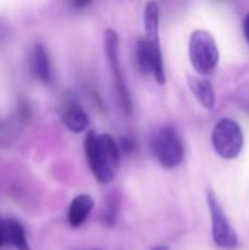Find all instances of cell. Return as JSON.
Wrapping results in <instances>:
<instances>
[{
  "mask_svg": "<svg viewBox=\"0 0 249 250\" xmlns=\"http://www.w3.org/2000/svg\"><path fill=\"white\" fill-rule=\"evenodd\" d=\"M145 42L153 57V75L158 83L166 82V72L163 64V54L158 37V21H160V9L157 3H148L145 6Z\"/></svg>",
  "mask_w": 249,
  "mask_h": 250,
  "instance_id": "obj_4",
  "label": "cell"
},
{
  "mask_svg": "<svg viewBox=\"0 0 249 250\" xmlns=\"http://www.w3.org/2000/svg\"><path fill=\"white\" fill-rule=\"evenodd\" d=\"M62 122L73 133H82L90 126V117L78 103H68L63 107Z\"/></svg>",
  "mask_w": 249,
  "mask_h": 250,
  "instance_id": "obj_9",
  "label": "cell"
},
{
  "mask_svg": "<svg viewBox=\"0 0 249 250\" xmlns=\"http://www.w3.org/2000/svg\"><path fill=\"white\" fill-rule=\"evenodd\" d=\"M211 142L217 155L225 160H233L244 148L242 129L230 119H220L213 129Z\"/></svg>",
  "mask_w": 249,
  "mask_h": 250,
  "instance_id": "obj_3",
  "label": "cell"
},
{
  "mask_svg": "<svg viewBox=\"0 0 249 250\" xmlns=\"http://www.w3.org/2000/svg\"><path fill=\"white\" fill-rule=\"evenodd\" d=\"M207 202H208L210 215H211V231H213L214 243L222 250L236 249L238 246L236 231L233 230L222 205L219 204L216 195L211 190L207 192Z\"/></svg>",
  "mask_w": 249,
  "mask_h": 250,
  "instance_id": "obj_5",
  "label": "cell"
},
{
  "mask_svg": "<svg viewBox=\"0 0 249 250\" xmlns=\"http://www.w3.org/2000/svg\"><path fill=\"white\" fill-rule=\"evenodd\" d=\"M104 50H106V56H107V60L110 63V69H112V73H113V78H114L119 100L122 103V107L129 113L132 110V101H131V95H129L126 83H125L122 69H120L119 37L113 29H106V32H104Z\"/></svg>",
  "mask_w": 249,
  "mask_h": 250,
  "instance_id": "obj_7",
  "label": "cell"
},
{
  "mask_svg": "<svg viewBox=\"0 0 249 250\" xmlns=\"http://www.w3.org/2000/svg\"><path fill=\"white\" fill-rule=\"evenodd\" d=\"M114 220H116V204L113 201H110V198H109V201L106 202V208L103 211V221H104V224L113 226Z\"/></svg>",
  "mask_w": 249,
  "mask_h": 250,
  "instance_id": "obj_14",
  "label": "cell"
},
{
  "mask_svg": "<svg viewBox=\"0 0 249 250\" xmlns=\"http://www.w3.org/2000/svg\"><path fill=\"white\" fill-rule=\"evenodd\" d=\"M94 208V201L90 195H78L72 199L68 209V223L70 227H81Z\"/></svg>",
  "mask_w": 249,
  "mask_h": 250,
  "instance_id": "obj_10",
  "label": "cell"
},
{
  "mask_svg": "<svg viewBox=\"0 0 249 250\" xmlns=\"http://www.w3.org/2000/svg\"><path fill=\"white\" fill-rule=\"evenodd\" d=\"M219 48L213 35L205 29H197L189 40V60L200 75H211L219 64Z\"/></svg>",
  "mask_w": 249,
  "mask_h": 250,
  "instance_id": "obj_2",
  "label": "cell"
},
{
  "mask_svg": "<svg viewBox=\"0 0 249 250\" xmlns=\"http://www.w3.org/2000/svg\"><path fill=\"white\" fill-rule=\"evenodd\" d=\"M4 236L6 245L13 246L16 250H31L26 240V233L22 224L16 220H4Z\"/></svg>",
  "mask_w": 249,
  "mask_h": 250,
  "instance_id": "obj_12",
  "label": "cell"
},
{
  "mask_svg": "<svg viewBox=\"0 0 249 250\" xmlns=\"http://www.w3.org/2000/svg\"><path fill=\"white\" fill-rule=\"evenodd\" d=\"M188 85L197 98V101L207 110H213L216 107V94L213 85L207 79H201L197 76L188 78Z\"/></svg>",
  "mask_w": 249,
  "mask_h": 250,
  "instance_id": "obj_11",
  "label": "cell"
},
{
  "mask_svg": "<svg viewBox=\"0 0 249 250\" xmlns=\"http://www.w3.org/2000/svg\"><path fill=\"white\" fill-rule=\"evenodd\" d=\"M85 155L92 174L100 183H110L119 166L120 148L110 135L88 132L85 138Z\"/></svg>",
  "mask_w": 249,
  "mask_h": 250,
  "instance_id": "obj_1",
  "label": "cell"
},
{
  "mask_svg": "<svg viewBox=\"0 0 249 250\" xmlns=\"http://www.w3.org/2000/svg\"><path fill=\"white\" fill-rule=\"evenodd\" d=\"M29 67L31 72L37 79H40L44 83H51L53 82V67H51V60L48 56L47 48L41 44L37 42L34 44L31 54H29Z\"/></svg>",
  "mask_w": 249,
  "mask_h": 250,
  "instance_id": "obj_8",
  "label": "cell"
},
{
  "mask_svg": "<svg viewBox=\"0 0 249 250\" xmlns=\"http://www.w3.org/2000/svg\"><path fill=\"white\" fill-rule=\"evenodd\" d=\"M151 250H170V248L169 246H164V245H160V246H156L154 249Z\"/></svg>",
  "mask_w": 249,
  "mask_h": 250,
  "instance_id": "obj_18",
  "label": "cell"
},
{
  "mask_svg": "<svg viewBox=\"0 0 249 250\" xmlns=\"http://www.w3.org/2000/svg\"><path fill=\"white\" fill-rule=\"evenodd\" d=\"M6 245V236H4V220L0 218V249Z\"/></svg>",
  "mask_w": 249,
  "mask_h": 250,
  "instance_id": "obj_16",
  "label": "cell"
},
{
  "mask_svg": "<svg viewBox=\"0 0 249 250\" xmlns=\"http://www.w3.org/2000/svg\"><path fill=\"white\" fill-rule=\"evenodd\" d=\"M153 151L158 163L166 168H175L183 160L182 141L170 127H164L156 133L153 139Z\"/></svg>",
  "mask_w": 249,
  "mask_h": 250,
  "instance_id": "obj_6",
  "label": "cell"
},
{
  "mask_svg": "<svg viewBox=\"0 0 249 250\" xmlns=\"http://www.w3.org/2000/svg\"><path fill=\"white\" fill-rule=\"evenodd\" d=\"M136 63L141 69V72L144 73H153V57L151 53L147 47L145 40H139L138 41V47H136Z\"/></svg>",
  "mask_w": 249,
  "mask_h": 250,
  "instance_id": "obj_13",
  "label": "cell"
},
{
  "mask_svg": "<svg viewBox=\"0 0 249 250\" xmlns=\"http://www.w3.org/2000/svg\"><path fill=\"white\" fill-rule=\"evenodd\" d=\"M244 34H245V38H247V41H248L249 44V13L244 19Z\"/></svg>",
  "mask_w": 249,
  "mask_h": 250,
  "instance_id": "obj_17",
  "label": "cell"
},
{
  "mask_svg": "<svg viewBox=\"0 0 249 250\" xmlns=\"http://www.w3.org/2000/svg\"><path fill=\"white\" fill-rule=\"evenodd\" d=\"M119 148H120V151H123V152H131V151L134 149V142H132V139L122 138V139L119 141Z\"/></svg>",
  "mask_w": 249,
  "mask_h": 250,
  "instance_id": "obj_15",
  "label": "cell"
}]
</instances>
